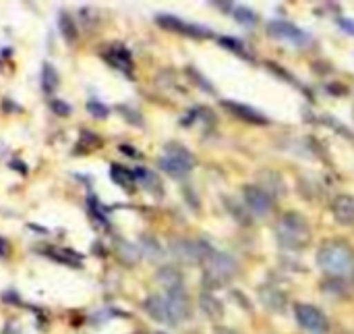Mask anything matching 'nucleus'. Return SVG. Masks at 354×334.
Here are the masks:
<instances>
[{
    "label": "nucleus",
    "mask_w": 354,
    "mask_h": 334,
    "mask_svg": "<svg viewBox=\"0 0 354 334\" xmlns=\"http://www.w3.org/2000/svg\"><path fill=\"white\" fill-rule=\"evenodd\" d=\"M317 264L334 279L351 276L354 272V249L340 239H330L319 247Z\"/></svg>",
    "instance_id": "1"
},
{
    "label": "nucleus",
    "mask_w": 354,
    "mask_h": 334,
    "mask_svg": "<svg viewBox=\"0 0 354 334\" xmlns=\"http://www.w3.org/2000/svg\"><path fill=\"white\" fill-rule=\"evenodd\" d=\"M276 235L282 247L288 249H303L311 241V227L307 218L299 212H286L278 225H276Z\"/></svg>",
    "instance_id": "2"
},
{
    "label": "nucleus",
    "mask_w": 354,
    "mask_h": 334,
    "mask_svg": "<svg viewBox=\"0 0 354 334\" xmlns=\"http://www.w3.org/2000/svg\"><path fill=\"white\" fill-rule=\"evenodd\" d=\"M197 164V158L193 156V152H189L183 143H166L164 146V154L160 158V168L164 173H168L174 179H183L187 177Z\"/></svg>",
    "instance_id": "3"
},
{
    "label": "nucleus",
    "mask_w": 354,
    "mask_h": 334,
    "mask_svg": "<svg viewBox=\"0 0 354 334\" xmlns=\"http://www.w3.org/2000/svg\"><path fill=\"white\" fill-rule=\"evenodd\" d=\"M234 274H236V264H234V260L228 254L212 252L209 258L205 260V276H203V283L207 285L209 291H214L220 285H226Z\"/></svg>",
    "instance_id": "4"
},
{
    "label": "nucleus",
    "mask_w": 354,
    "mask_h": 334,
    "mask_svg": "<svg viewBox=\"0 0 354 334\" xmlns=\"http://www.w3.org/2000/svg\"><path fill=\"white\" fill-rule=\"evenodd\" d=\"M170 252L172 256L189 266L195 264H205V260L209 258V254L214 252L207 243L203 241H193V239H174L170 243Z\"/></svg>",
    "instance_id": "5"
},
{
    "label": "nucleus",
    "mask_w": 354,
    "mask_h": 334,
    "mask_svg": "<svg viewBox=\"0 0 354 334\" xmlns=\"http://www.w3.org/2000/svg\"><path fill=\"white\" fill-rule=\"evenodd\" d=\"M295 316H297V322L301 324V328L309 331L311 334H328L330 331L326 314L311 304H297Z\"/></svg>",
    "instance_id": "6"
},
{
    "label": "nucleus",
    "mask_w": 354,
    "mask_h": 334,
    "mask_svg": "<svg viewBox=\"0 0 354 334\" xmlns=\"http://www.w3.org/2000/svg\"><path fill=\"white\" fill-rule=\"evenodd\" d=\"M164 301H166L170 324H180L183 320H187L191 316V299H189V295L185 293L183 287L166 291Z\"/></svg>",
    "instance_id": "7"
},
{
    "label": "nucleus",
    "mask_w": 354,
    "mask_h": 334,
    "mask_svg": "<svg viewBox=\"0 0 354 334\" xmlns=\"http://www.w3.org/2000/svg\"><path fill=\"white\" fill-rule=\"evenodd\" d=\"M158 23L164 29H170V31H176V33H183V35H191V37H209L212 35L209 29L199 27L195 23H187V21H183L178 17H172V15H158Z\"/></svg>",
    "instance_id": "8"
},
{
    "label": "nucleus",
    "mask_w": 354,
    "mask_h": 334,
    "mask_svg": "<svg viewBox=\"0 0 354 334\" xmlns=\"http://www.w3.org/2000/svg\"><path fill=\"white\" fill-rule=\"evenodd\" d=\"M243 197H245L247 208L257 216H266L272 210V197L259 185H245L243 187Z\"/></svg>",
    "instance_id": "9"
},
{
    "label": "nucleus",
    "mask_w": 354,
    "mask_h": 334,
    "mask_svg": "<svg viewBox=\"0 0 354 334\" xmlns=\"http://www.w3.org/2000/svg\"><path fill=\"white\" fill-rule=\"evenodd\" d=\"M268 31H270L274 37L284 39V42H292V44H297V46L307 44V33L301 31L297 25H292V23H288V21H272L270 27H268Z\"/></svg>",
    "instance_id": "10"
},
{
    "label": "nucleus",
    "mask_w": 354,
    "mask_h": 334,
    "mask_svg": "<svg viewBox=\"0 0 354 334\" xmlns=\"http://www.w3.org/2000/svg\"><path fill=\"white\" fill-rule=\"evenodd\" d=\"M222 106H224L228 112H232L234 116H239L241 121L249 123V125H268V118H266L261 112H257L255 108L247 106V104H241V102L226 100V102H222Z\"/></svg>",
    "instance_id": "11"
},
{
    "label": "nucleus",
    "mask_w": 354,
    "mask_h": 334,
    "mask_svg": "<svg viewBox=\"0 0 354 334\" xmlns=\"http://www.w3.org/2000/svg\"><path fill=\"white\" fill-rule=\"evenodd\" d=\"M332 214L344 227L354 225V195H338L332 204Z\"/></svg>",
    "instance_id": "12"
},
{
    "label": "nucleus",
    "mask_w": 354,
    "mask_h": 334,
    "mask_svg": "<svg viewBox=\"0 0 354 334\" xmlns=\"http://www.w3.org/2000/svg\"><path fill=\"white\" fill-rule=\"evenodd\" d=\"M259 301L276 314H282L286 310V295L276 287H259Z\"/></svg>",
    "instance_id": "13"
},
{
    "label": "nucleus",
    "mask_w": 354,
    "mask_h": 334,
    "mask_svg": "<svg viewBox=\"0 0 354 334\" xmlns=\"http://www.w3.org/2000/svg\"><path fill=\"white\" fill-rule=\"evenodd\" d=\"M104 58H106L112 67L120 69L124 75H131V73H133V58H131V52H129L127 48H122V46H112V48L104 54Z\"/></svg>",
    "instance_id": "14"
},
{
    "label": "nucleus",
    "mask_w": 354,
    "mask_h": 334,
    "mask_svg": "<svg viewBox=\"0 0 354 334\" xmlns=\"http://www.w3.org/2000/svg\"><path fill=\"white\" fill-rule=\"evenodd\" d=\"M143 310H145V312H147V316H149V318H153L156 322L170 324V318H168V310H166L164 295H149V297L143 301Z\"/></svg>",
    "instance_id": "15"
},
{
    "label": "nucleus",
    "mask_w": 354,
    "mask_h": 334,
    "mask_svg": "<svg viewBox=\"0 0 354 334\" xmlns=\"http://www.w3.org/2000/svg\"><path fill=\"white\" fill-rule=\"evenodd\" d=\"M110 177H112V181H114L118 187H122L124 191H129V193L135 191L137 179H135V173H131L129 168H124V166H120V164H112V166H110Z\"/></svg>",
    "instance_id": "16"
},
{
    "label": "nucleus",
    "mask_w": 354,
    "mask_h": 334,
    "mask_svg": "<svg viewBox=\"0 0 354 334\" xmlns=\"http://www.w3.org/2000/svg\"><path fill=\"white\" fill-rule=\"evenodd\" d=\"M199 304H201V310L214 320V322H220L222 318H224V308H222V301L220 299H216L212 293H203L201 295V299H199Z\"/></svg>",
    "instance_id": "17"
},
{
    "label": "nucleus",
    "mask_w": 354,
    "mask_h": 334,
    "mask_svg": "<svg viewBox=\"0 0 354 334\" xmlns=\"http://www.w3.org/2000/svg\"><path fill=\"white\" fill-rule=\"evenodd\" d=\"M133 173H135V179H137L145 189H149V191L156 193V195H162V183H160V179H158L156 173L145 170V168H137V170H133Z\"/></svg>",
    "instance_id": "18"
},
{
    "label": "nucleus",
    "mask_w": 354,
    "mask_h": 334,
    "mask_svg": "<svg viewBox=\"0 0 354 334\" xmlns=\"http://www.w3.org/2000/svg\"><path fill=\"white\" fill-rule=\"evenodd\" d=\"M158 283L164 285L166 291H170V289H180V287H183V276H180V272H178L176 268L166 266V268H162V270L158 272Z\"/></svg>",
    "instance_id": "19"
},
{
    "label": "nucleus",
    "mask_w": 354,
    "mask_h": 334,
    "mask_svg": "<svg viewBox=\"0 0 354 334\" xmlns=\"http://www.w3.org/2000/svg\"><path fill=\"white\" fill-rule=\"evenodd\" d=\"M58 83H60L58 71H56L50 62H46L44 69H41V89H44L46 94H52V91H56Z\"/></svg>",
    "instance_id": "20"
},
{
    "label": "nucleus",
    "mask_w": 354,
    "mask_h": 334,
    "mask_svg": "<svg viewBox=\"0 0 354 334\" xmlns=\"http://www.w3.org/2000/svg\"><path fill=\"white\" fill-rule=\"evenodd\" d=\"M60 31H62L64 39H68V42H75V39L79 37L77 23H75V21L71 19V15H66V12L60 15Z\"/></svg>",
    "instance_id": "21"
},
{
    "label": "nucleus",
    "mask_w": 354,
    "mask_h": 334,
    "mask_svg": "<svg viewBox=\"0 0 354 334\" xmlns=\"http://www.w3.org/2000/svg\"><path fill=\"white\" fill-rule=\"evenodd\" d=\"M234 17H236V21H239L241 25H245V27L257 25V15H255L249 6H236V8H234Z\"/></svg>",
    "instance_id": "22"
},
{
    "label": "nucleus",
    "mask_w": 354,
    "mask_h": 334,
    "mask_svg": "<svg viewBox=\"0 0 354 334\" xmlns=\"http://www.w3.org/2000/svg\"><path fill=\"white\" fill-rule=\"evenodd\" d=\"M87 112H89L93 118H106V116L110 114L108 106H104L102 102H95V100L87 102Z\"/></svg>",
    "instance_id": "23"
},
{
    "label": "nucleus",
    "mask_w": 354,
    "mask_h": 334,
    "mask_svg": "<svg viewBox=\"0 0 354 334\" xmlns=\"http://www.w3.org/2000/svg\"><path fill=\"white\" fill-rule=\"evenodd\" d=\"M50 110L58 116H68L71 114V106L64 100H52L50 102Z\"/></svg>",
    "instance_id": "24"
},
{
    "label": "nucleus",
    "mask_w": 354,
    "mask_h": 334,
    "mask_svg": "<svg viewBox=\"0 0 354 334\" xmlns=\"http://www.w3.org/2000/svg\"><path fill=\"white\" fill-rule=\"evenodd\" d=\"M220 44H224V46H228V48H232L234 52H241L243 56L247 54V52H245V48H243V44H241V42H236L234 37H220Z\"/></svg>",
    "instance_id": "25"
},
{
    "label": "nucleus",
    "mask_w": 354,
    "mask_h": 334,
    "mask_svg": "<svg viewBox=\"0 0 354 334\" xmlns=\"http://www.w3.org/2000/svg\"><path fill=\"white\" fill-rule=\"evenodd\" d=\"M340 25H342V27H344L346 31L354 33V23H353V21H346V19H342V21H340Z\"/></svg>",
    "instance_id": "26"
},
{
    "label": "nucleus",
    "mask_w": 354,
    "mask_h": 334,
    "mask_svg": "<svg viewBox=\"0 0 354 334\" xmlns=\"http://www.w3.org/2000/svg\"><path fill=\"white\" fill-rule=\"evenodd\" d=\"M0 256H8V245L0 239Z\"/></svg>",
    "instance_id": "27"
},
{
    "label": "nucleus",
    "mask_w": 354,
    "mask_h": 334,
    "mask_svg": "<svg viewBox=\"0 0 354 334\" xmlns=\"http://www.w3.org/2000/svg\"><path fill=\"white\" fill-rule=\"evenodd\" d=\"M156 334H164V333H156Z\"/></svg>",
    "instance_id": "28"
}]
</instances>
